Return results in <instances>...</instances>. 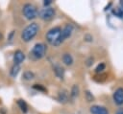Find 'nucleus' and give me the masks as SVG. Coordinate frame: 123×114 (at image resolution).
<instances>
[{
    "label": "nucleus",
    "mask_w": 123,
    "mask_h": 114,
    "mask_svg": "<svg viewBox=\"0 0 123 114\" xmlns=\"http://www.w3.org/2000/svg\"><path fill=\"white\" fill-rule=\"evenodd\" d=\"M69 95H70V94H69ZM69 95H68V92H67L66 90H62V91H60V92H59L58 100H59L61 103H66V102L68 101Z\"/></svg>",
    "instance_id": "obj_10"
},
{
    "label": "nucleus",
    "mask_w": 123,
    "mask_h": 114,
    "mask_svg": "<svg viewBox=\"0 0 123 114\" xmlns=\"http://www.w3.org/2000/svg\"><path fill=\"white\" fill-rule=\"evenodd\" d=\"M78 95H79V87H78V85L75 84V85L72 86V89H71V92H70V96H71L72 99H74Z\"/></svg>",
    "instance_id": "obj_15"
},
{
    "label": "nucleus",
    "mask_w": 123,
    "mask_h": 114,
    "mask_svg": "<svg viewBox=\"0 0 123 114\" xmlns=\"http://www.w3.org/2000/svg\"><path fill=\"white\" fill-rule=\"evenodd\" d=\"M19 70H20V66L14 64V65L11 68V76H12V77H16L17 74H18V72H19Z\"/></svg>",
    "instance_id": "obj_14"
},
{
    "label": "nucleus",
    "mask_w": 123,
    "mask_h": 114,
    "mask_svg": "<svg viewBox=\"0 0 123 114\" xmlns=\"http://www.w3.org/2000/svg\"><path fill=\"white\" fill-rule=\"evenodd\" d=\"M73 30H74V27L72 24H66L62 29V33H61V41L62 43L67 39L68 37L71 36L72 33H73Z\"/></svg>",
    "instance_id": "obj_6"
},
{
    "label": "nucleus",
    "mask_w": 123,
    "mask_h": 114,
    "mask_svg": "<svg viewBox=\"0 0 123 114\" xmlns=\"http://www.w3.org/2000/svg\"><path fill=\"white\" fill-rule=\"evenodd\" d=\"M22 12H23V15L25 16V18L28 19V20L35 19L38 14L37 7L34 6L33 4H30V3H27L23 6Z\"/></svg>",
    "instance_id": "obj_4"
},
{
    "label": "nucleus",
    "mask_w": 123,
    "mask_h": 114,
    "mask_svg": "<svg viewBox=\"0 0 123 114\" xmlns=\"http://www.w3.org/2000/svg\"><path fill=\"white\" fill-rule=\"evenodd\" d=\"M38 30H39V28H38V25L37 23L33 22V23L29 24L22 31V33H21V39L23 41H25V42L31 41L37 35V34L38 33Z\"/></svg>",
    "instance_id": "obj_2"
},
{
    "label": "nucleus",
    "mask_w": 123,
    "mask_h": 114,
    "mask_svg": "<svg viewBox=\"0 0 123 114\" xmlns=\"http://www.w3.org/2000/svg\"><path fill=\"white\" fill-rule=\"evenodd\" d=\"M112 13L118 17H123V10L122 9H115L112 10Z\"/></svg>",
    "instance_id": "obj_17"
},
{
    "label": "nucleus",
    "mask_w": 123,
    "mask_h": 114,
    "mask_svg": "<svg viewBox=\"0 0 123 114\" xmlns=\"http://www.w3.org/2000/svg\"><path fill=\"white\" fill-rule=\"evenodd\" d=\"M24 59H25V54L22 51L17 50V51L14 52V55H13V62H14V64L19 65L21 62H23Z\"/></svg>",
    "instance_id": "obj_8"
},
{
    "label": "nucleus",
    "mask_w": 123,
    "mask_h": 114,
    "mask_svg": "<svg viewBox=\"0 0 123 114\" xmlns=\"http://www.w3.org/2000/svg\"><path fill=\"white\" fill-rule=\"evenodd\" d=\"M90 113L91 114H109L108 109L100 105H92L90 107Z\"/></svg>",
    "instance_id": "obj_9"
},
{
    "label": "nucleus",
    "mask_w": 123,
    "mask_h": 114,
    "mask_svg": "<svg viewBox=\"0 0 123 114\" xmlns=\"http://www.w3.org/2000/svg\"><path fill=\"white\" fill-rule=\"evenodd\" d=\"M61 33H62V28L57 26L52 29H50L47 34H46V40L49 44L53 46H59L62 44L61 41Z\"/></svg>",
    "instance_id": "obj_1"
},
{
    "label": "nucleus",
    "mask_w": 123,
    "mask_h": 114,
    "mask_svg": "<svg viewBox=\"0 0 123 114\" xmlns=\"http://www.w3.org/2000/svg\"><path fill=\"white\" fill-rule=\"evenodd\" d=\"M17 104H18V106L20 107V109H21L22 112H24V113L27 112V110H28V105H27V103H25V101H23V100H18V101H17Z\"/></svg>",
    "instance_id": "obj_13"
},
{
    "label": "nucleus",
    "mask_w": 123,
    "mask_h": 114,
    "mask_svg": "<svg viewBox=\"0 0 123 114\" xmlns=\"http://www.w3.org/2000/svg\"><path fill=\"white\" fill-rule=\"evenodd\" d=\"M105 68H106L105 63H100V64H98L97 67L95 68V72H96V73H100V72H102L103 70H105Z\"/></svg>",
    "instance_id": "obj_18"
},
{
    "label": "nucleus",
    "mask_w": 123,
    "mask_h": 114,
    "mask_svg": "<svg viewBox=\"0 0 123 114\" xmlns=\"http://www.w3.org/2000/svg\"><path fill=\"white\" fill-rule=\"evenodd\" d=\"M33 88H35L36 90H38V91H42V92H46L47 91L46 88L43 85H41V84H34Z\"/></svg>",
    "instance_id": "obj_19"
},
{
    "label": "nucleus",
    "mask_w": 123,
    "mask_h": 114,
    "mask_svg": "<svg viewBox=\"0 0 123 114\" xmlns=\"http://www.w3.org/2000/svg\"><path fill=\"white\" fill-rule=\"evenodd\" d=\"M51 3H52V1H51V0H45V1L43 2L44 6H48V5H50Z\"/></svg>",
    "instance_id": "obj_21"
},
{
    "label": "nucleus",
    "mask_w": 123,
    "mask_h": 114,
    "mask_svg": "<svg viewBox=\"0 0 123 114\" xmlns=\"http://www.w3.org/2000/svg\"><path fill=\"white\" fill-rule=\"evenodd\" d=\"M1 38H2V34L0 33V39H1Z\"/></svg>",
    "instance_id": "obj_23"
},
{
    "label": "nucleus",
    "mask_w": 123,
    "mask_h": 114,
    "mask_svg": "<svg viewBox=\"0 0 123 114\" xmlns=\"http://www.w3.org/2000/svg\"><path fill=\"white\" fill-rule=\"evenodd\" d=\"M115 114H123V108H118L115 112Z\"/></svg>",
    "instance_id": "obj_22"
},
{
    "label": "nucleus",
    "mask_w": 123,
    "mask_h": 114,
    "mask_svg": "<svg viewBox=\"0 0 123 114\" xmlns=\"http://www.w3.org/2000/svg\"><path fill=\"white\" fill-rule=\"evenodd\" d=\"M86 100H87V102H91V101H93V96H92V94L89 92V91H86Z\"/></svg>",
    "instance_id": "obj_20"
},
{
    "label": "nucleus",
    "mask_w": 123,
    "mask_h": 114,
    "mask_svg": "<svg viewBox=\"0 0 123 114\" xmlns=\"http://www.w3.org/2000/svg\"><path fill=\"white\" fill-rule=\"evenodd\" d=\"M54 72H55V74H56L59 78H62V79L63 74H64V70H63L62 67H61V66H59V65H56V66L54 67Z\"/></svg>",
    "instance_id": "obj_12"
},
{
    "label": "nucleus",
    "mask_w": 123,
    "mask_h": 114,
    "mask_svg": "<svg viewBox=\"0 0 123 114\" xmlns=\"http://www.w3.org/2000/svg\"><path fill=\"white\" fill-rule=\"evenodd\" d=\"M34 78H35V75H34V73L31 72V71H26V72H24V74H23V79L26 80H33Z\"/></svg>",
    "instance_id": "obj_16"
},
{
    "label": "nucleus",
    "mask_w": 123,
    "mask_h": 114,
    "mask_svg": "<svg viewBox=\"0 0 123 114\" xmlns=\"http://www.w3.org/2000/svg\"><path fill=\"white\" fill-rule=\"evenodd\" d=\"M46 51H47V48H46V45L43 44V43H37L32 51L30 52V57H32L34 59H40L42 58L45 54H46Z\"/></svg>",
    "instance_id": "obj_3"
},
{
    "label": "nucleus",
    "mask_w": 123,
    "mask_h": 114,
    "mask_svg": "<svg viewBox=\"0 0 123 114\" xmlns=\"http://www.w3.org/2000/svg\"><path fill=\"white\" fill-rule=\"evenodd\" d=\"M38 16L44 21H49L55 16V9L51 7H46L38 11Z\"/></svg>",
    "instance_id": "obj_5"
},
{
    "label": "nucleus",
    "mask_w": 123,
    "mask_h": 114,
    "mask_svg": "<svg viewBox=\"0 0 123 114\" xmlns=\"http://www.w3.org/2000/svg\"><path fill=\"white\" fill-rule=\"evenodd\" d=\"M62 62L65 65H67V66L71 65L73 63V57H72V56L70 54H67V53L66 54H63V56H62Z\"/></svg>",
    "instance_id": "obj_11"
},
{
    "label": "nucleus",
    "mask_w": 123,
    "mask_h": 114,
    "mask_svg": "<svg viewBox=\"0 0 123 114\" xmlns=\"http://www.w3.org/2000/svg\"><path fill=\"white\" fill-rule=\"evenodd\" d=\"M113 101L116 104L121 105L123 103V88H117L113 93Z\"/></svg>",
    "instance_id": "obj_7"
}]
</instances>
